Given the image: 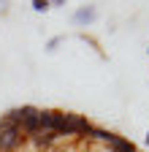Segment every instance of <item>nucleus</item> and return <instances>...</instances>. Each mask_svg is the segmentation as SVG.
<instances>
[{
  "label": "nucleus",
  "mask_w": 149,
  "mask_h": 152,
  "mask_svg": "<svg viewBox=\"0 0 149 152\" xmlns=\"http://www.w3.org/2000/svg\"><path fill=\"white\" fill-rule=\"evenodd\" d=\"M92 128H95V125H92L87 117H81V114H65V133H63V139H68V136L89 139Z\"/></svg>",
  "instance_id": "nucleus-1"
},
{
  "label": "nucleus",
  "mask_w": 149,
  "mask_h": 152,
  "mask_svg": "<svg viewBox=\"0 0 149 152\" xmlns=\"http://www.w3.org/2000/svg\"><path fill=\"white\" fill-rule=\"evenodd\" d=\"M30 141L38 147V149H49V147H54V144H57L60 139L54 136V133H49V130H38L35 136H30Z\"/></svg>",
  "instance_id": "nucleus-2"
},
{
  "label": "nucleus",
  "mask_w": 149,
  "mask_h": 152,
  "mask_svg": "<svg viewBox=\"0 0 149 152\" xmlns=\"http://www.w3.org/2000/svg\"><path fill=\"white\" fill-rule=\"evenodd\" d=\"M73 22H76V25H89V22H95V8H92V6H84V8H79L76 14H73Z\"/></svg>",
  "instance_id": "nucleus-3"
},
{
  "label": "nucleus",
  "mask_w": 149,
  "mask_h": 152,
  "mask_svg": "<svg viewBox=\"0 0 149 152\" xmlns=\"http://www.w3.org/2000/svg\"><path fill=\"white\" fill-rule=\"evenodd\" d=\"M33 8H35V11H46L49 3H46V0H33Z\"/></svg>",
  "instance_id": "nucleus-4"
},
{
  "label": "nucleus",
  "mask_w": 149,
  "mask_h": 152,
  "mask_svg": "<svg viewBox=\"0 0 149 152\" xmlns=\"http://www.w3.org/2000/svg\"><path fill=\"white\" fill-rule=\"evenodd\" d=\"M60 41H63V38H52V41H49V52H54V46H57Z\"/></svg>",
  "instance_id": "nucleus-5"
},
{
  "label": "nucleus",
  "mask_w": 149,
  "mask_h": 152,
  "mask_svg": "<svg viewBox=\"0 0 149 152\" xmlns=\"http://www.w3.org/2000/svg\"><path fill=\"white\" fill-rule=\"evenodd\" d=\"M146 144H149V133H146Z\"/></svg>",
  "instance_id": "nucleus-6"
},
{
  "label": "nucleus",
  "mask_w": 149,
  "mask_h": 152,
  "mask_svg": "<svg viewBox=\"0 0 149 152\" xmlns=\"http://www.w3.org/2000/svg\"><path fill=\"white\" fill-rule=\"evenodd\" d=\"M146 52H149V49H146Z\"/></svg>",
  "instance_id": "nucleus-7"
}]
</instances>
